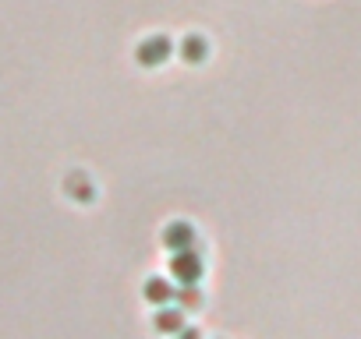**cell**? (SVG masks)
<instances>
[{"instance_id":"cell-8","label":"cell","mask_w":361,"mask_h":339,"mask_svg":"<svg viewBox=\"0 0 361 339\" xmlns=\"http://www.w3.org/2000/svg\"><path fill=\"white\" fill-rule=\"evenodd\" d=\"M177 339H202L199 328H185V332H177Z\"/></svg>"},{"instance_id":"cell-1","label":"cell","mask_w":361,"mask_h":339,"mask_svg":"<svg viewBox=\"0 0 361 339\" xmlns=\"http://www.w3.org/2000/svg\"><path fill=\"white\" fill-rule=\"evenodd\" d=\"M170 276H173L180 286H199L202 276H206L202 255H199L195 248H192V251H177V255L170 258Z\"/></svg>"},{"instance_id":"cell-7","label":"cell","mask_w":361,"mask_h":339,"mask_svg":"<svg viewBox=\"0 0 361 339\" xmlns=\"http://www.w3.org/2000/svg\"><path fill=\"white\" fill-rule=\"evenodd\" d=\"M173 300H177L180 311H188V307H199L202 304V293H199V286H180Z\"/></svg>"},{"instance_id":"cell-6","label":"cell","mask_w":361,"mask_h":339,"mask_svg":"<svg viewBox=\"0 0 361 339\" xmlns=\"http://www.w3.org/2000/svg\"><path fill=\"white\" fill-rule=\"evenodd\" d=\"M180 57H185L188 64H202V60L209 57V43H206V36H199V32L185 36V39H180Z\"/></svg>"},{"instance_id":"cell-4","label":"cell","mask_w":361,"mask_h":339,"mask_svg":"<svg viewBox=\"0 0 361 339\" xmlns=\"http://www.w3.org/2000/svg\"><path fill=\"white\" fill-rule=\"evenodd\" d=\"M152 328L163 332V335H177V332H185V311H180L177 304H166L152 314Z\"/></svg>"},{"instance_id":"cell-2","label":"cell","mask_w":361,"mask_h":339,"mask_svg":"<svg viewBox=\"0 0 361 339\" xmlns=\"http://www.w3.org/2000/svg\"><path fill=\"white\" fill-rule=\"evenodd\" d=\"M170 53H173V43H170L163 32H152V36H145V39L138 43L135 60H138L142 68H159V64L170 60Z\"/></svg>"},{"instance_id":"cell-5","label":"cell","mask_w":361,"mask_h":339,"mask_svg":"<svg viewBox=\"0 0 361 339\" xmlns=\"http://www.w3.org/2000/svg\"><path fill=\"white\" fill-rule=\"evenodd\" d=\"M142 293H145V300H149L152 307H166V304H170V300L177 297V290H173V286H170V283H166L163 276H149V279H145V290H142Z\"/></svg>"},{"instance_id":"cell-3","label":"cell","mask_w":361,"mask_h":339,"mask_svg":"<svg viewBox=\"0 0 361 339\" xmlns=\"http://www.w3.org/2000/svg\"><path fill=\"white\" fill-rule=\"evenodd\" d=\"M159 241H163V248L173 251V255H177V251H192V248H195V226L185 223V219H173V223L163 226V237H159Z\"/></svg>"}]
</instances>
